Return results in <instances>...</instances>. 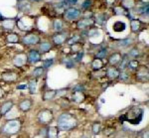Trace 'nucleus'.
Masks as SVG:
<instances>
[{"label":"nucleus","instance_id":"2f4dec72","mask_svg":"<svg viewBox=\"0 0 149 138\" xmlns=\"http://www.w3.org/2000/svg\"><path fill=\"white\" fill-rule=\"evenodd\" d=\"M65 65H66V67L67 68H73L74 67V63L72 60H70V59H67L66 61H65Z\"/></svg>","mask_w":149,"mask_h":138},{"label":"nucleus","instance_id":"0eeeda50","mask_svg":"<svg viewBox=\"0 0 149 138\" xmlns=\"http://www.w3.org/2000/svg\"><path fill=\"white\" fill-rule=\"evenodd\" d=\"M41 60L40 53L36 50H32L28 54V61L30 63H37Z\"/></svg>","mask_w":149,"mask_h":138},{"label":"nucleus","instance_id":"f03ea898","mask_svg":"<svg viewBox=\"0 0 149 138\" xmlns=\"http://www.w3.org/2000/svg\"><path fill=\"white\" fill-rule=\"evenodd\" d=\"M77 124H78V120L71 113L65 112L58 118V128L60 130H63V131H68V130L73 129L74 127L77 126Z\"/></svg>","mask_w":149,"mask_h":138},{"label":"nucleus","instance_id":"4468645a","mask_svg":"<svg viewBox=\"0 0 149 138\" xmlns=\"http://www.w3.org/2000/svg\"><path fill=\"white\" fill-rule=\"evenodd\" d=\"M107 75H109V77H111V79H115V77H117L119 76V72L116 69H114V68H110V69L107 70Z\"/></svg>","mask_w":149,"mask_h":138},{"label":"nucleus","instance_id":"aec40b11","mask_svg":"<svg viewBox=\"0 0 149 138\" xmlns=\"http://www.w3.org/2000/svg\"><path fill=\"white\" fill-rule=\"evenodd\" d=\"M24 62H25V57L24 56H18V57H16L14 59V64L16 66H21V65L24 64Z\"/></svg>","mask_w":149,"mask_h":138},{"label":"nucleus","instance_id":"20e7f679","mask_svg":"<svg viewBox=\"0 0 149 138\" xmlns=\"http://www.w3.org/2000/svg\"><path fill=\"white\" fill-rule=\"evenodd\" d=\"M53 112L49 109H43L42 111H40L39 113V120L44 124L51 122L53 119Z\"/></svg>","mask_w":149,"mask_h":138},{"label":"nucleus","instance_id":"c03bdc74","mask_svg":"<svg viewBox=\"0 0 149 138\" xmlns=\"http://www.w3.org/2000/svg\"><path fill=\"white\" fill-rule=\"evenodd\" d=\"M33 1H35V2H39V1H41V0H33Z\"/></svg>","mask_w":149,"mask_h":138},{"label":"nucleus","instance_id":"dca6fc26","mask_svg":"<svg viewBox=\"0 0 149 138\" xmlns=\"http://www.w3.org/2000/svg\"><path fill=\"white\" fill-rule=\"evenodd\" d=\"M50 49H51V44L48 42H44L40 45V50L42 51L43 53H47Z\"/></svg>","mask_w":149,"mask_h":138},{"label":"nucleus","instance_id":"6ab92c4d","mask_svg":"<svg viewBox=\"0 0 149 138\" xmlns=\"http://www.w3.org/2000/svg\"><path fill=\"white\" fill-rule=\"evenodd\" d=\"M2 77H3L4 81H14V79H16V75L13 74V72H10V74H3V76H2Z\"/></svg>","mask_w":149,"mask_h":138},{"label":"nucleus","instance_id":"5701e85b","mask_svg":"<svg viewBox=\"0 0 149 138\" xmlns=\"http://www.w3.org/2000/svg\"><path fill=\"white\" fill-rule=\"evenodd\" d=\"M54 29L56 31H61L62 30V28H63V23H62V21L61 20H56L54 22Z\"/></svg>","mask_w":149,"mask_h":138},{"label":"nucleus","instance_id":"7ed1b4c3","mask_svg":"<svg viewBox=\"0 0 149 138\" xmlns=\"http://www.w3.org/2000/svg\"><path fill=\"white\" fill-rule=\"evenodd\" d=\"M20 127H21V122L18 119L10 120V121H8L4 125L3 132L10 135L15 134V133H17L20 130Z\"/></svg>","mask_w":149,"mask_h":138},{"label":"nucleus","instance_id":"e433bc0d","mask_svg":"<svg viewBox=\"0 0 149 138\" xmlns=\"http://www.w3.org/2000/svg\"><path fill=\"white\" fill-rule=\"evenodd\" d=\"M129 42H130V41H129L128 39H127V40H122L121 42H120V45L121 46H126Z\"/></svg>","mask_w":149,"mask_h":138},{"label":"nucleus","instance_id":"a19ab883","mask_svg":"<svg viewBox=\"0 0 149 138\" xmlns=\"http://www.w3.org/2000/svg\"><path fill=\"white\" fill-rule=\"evenodd\" d=\"M2 95H3V91H2V89L0 88V98H2Z\"/></svg>","mask_w":149,"mask_h":138},{"label":"nucleus","instance_id":"49530a36","mask_svg":"<svg viewBox=\"0 0 149 138\" xmlns=\"http://www.w3.org/2000/svg\"><path fill=\"white\" fill-rule=\"evenodd\" d=\"M0 116H1V114H0Z\"/></svg>","mask_w":149,"mask_h":138},{"label":"nucleus","instance_id":"f8f14e48","mask_svg":"<svg viewBox=\"0 0 149 138\" xmlns=\"http://www.w3.org/2000/svg\"><path fill=\"white\" fill-rule=\"evenodd\" d=\"M84 100H85V95H84L81 91H74V94H73V100L74 101L80 103V102H81V101H84Z\"/></svg>","mask_w":149,"mask_h":138},{"label":"nucleus","instance_id":"4be33fe9","mask_svg":"<svg viewBox=\"0 0 149 138\" xmlns=\"http://www.w3.org/2000/svg\"><path fill=\"white\" fill-rule=\"evenodd\" d=\"M93 67L95 70H100L102 67V61L100 59H95L93 62Z\"/></svg>","mask_w":149,"mask_h":138},{"label":"nucleus","instance_id":"a18cd8bd","mask_svg":"<svg viewBox=\"0 0 149 138\" xmlns=\"http://www.w3.org/2000/svg\"><path fill=\"white\" fill-rule=\"evenodd\" d=\"M81 138H90V137H88V136H83V137H81Z\"/></svg>","mask_w":149,"mask_h":138},{"label":"nucleus","instance_id":"6e6552de","mask_svg":"<svg viewBox=\"0 0 149 138\" xmlns=\"http://www.w3.org/2000/svg\"><path fill=\"white\" fill-rule=\"evenodd\" d=\"M13 107V102L12 101H6L3 105H1V108H0V113L2 114H6L8 111L11 110V108Z\"/></svg>","mask_w":149,"mask_h":138},{"label":"nucleus","instance_id":"7c9ffc66","mask_svg":"<svg viewBox=\"0 0 149 138\" xmlns=\"http://www.w3.org/2000/svg\"><path fill=\"white\" fill-rule=\"evenodd\" d=\"M90 25V21L88 20H83L81 22H79V27H86V26Z\"/></svg>","mask_w":149,"mask_h":138},{"label":"nucleus","instance_id":"bb28decb","mask_svg":"<svg viewBox=\"0 0 149 138\" xmlns=\"http://www.w3.org/2000/svg\"><path fill=\"white\" fill-rule=\"evenodd\" d=\"M7 40H8L10 43H16L18 41V37H17V35H16V34H11V35L8 36Z\"/></svg>","mask_w":149,"mask_h":138},{"label":"nucleus","instance_id":"ea45409f","mask_svg":"<svg viewBox=\"0 0 149 138\" xmlns=\"http://www.w3.org/2000/svg\"><path fill=\"white\" fill-rule=\"evenodd\" d=\"M77 2V0H69V3L70 4H74Z\"/></svg>","mask_w":149,"mask_h":138},{"label":"nucleus","instance_id":"423d86ee","mask_svg":"<svg viewBox=\"0 0 149 138\" xmlns=\"http://www.w3.org/2000/svg\"><path fill=\"white\" fill-rule=\"evenodd\" d=\"M39 37L37 35H34V34H30V35H27L23 38V43L27 45H32V44H37L39 42Z\"/></svg>","mask_w":149,"mask_h":138},{"label":"nucleus","instance_id":"473e14b6","mask_svg":"<svg viewBox=\"0 0 149 138\" xmlns=\"http://www.w3.org/2000/svg\"><path fill=\"white\" fill-rule=\"evenodd\" d=\"M119 77H120V79H122V81H127L129 79V76L126 72H121V74H119Z\"/></svg>","mask_w":149,"mask_h":138},{"label":"nucleus","instance_id":"4c0bfd02","mask_svg":"<svg viewBox=\"0 0 149 138\" xmlns=\"http://www.w3.org/2000/svg\"><path fill=\"white\" fill-rule=\"evenodd\" d=\"M81 57H83V53L80 52V53H79V55H78V57H77V61H81Z\"/></svg>","mask_w":149,"mask_h":138},{"label":"nucleus","instance_id":"a878e982","mask_svg":"<svg viewBox=\"0 0 149 138\" xmlns=\"http://www.w3.org/2000/svg\"><path fill=\"white\" fill-rule=\"evenodd\" d=\"M107 49H102V50H100V52L97 53V59H103V58L107 56Z\"/></svg>","mask_w":149,"mask_h":138},{"label":"nucleus","instance_id":"f3484780","mask_svg":"<svg viewBox=\"0 0 149 138\" xmlns=\"http://www.w3.org/2000/svg\"><path fill=\"white\" fill-rule=\"evenodd\" d=\"M119 60H120V55L117 54V53H115V54H113L111 57H110L109 62L111 65H115L117 62H119Z\"/></svg>","mask_w":149,"mask_h":138},{"label":"nucleus","instance_id":"c9c22d12","mask_svg":"<svg viewBox=\"0 0 149 138\" xmlns=\"http://www.w3.org/2000/svg\"><path fill=\"white\" fill-rule=\"evenodd\" d=\"M139 54L138 53V51L137 50H135V49H133L131 51V53H130V55L131 56H133V57H137V55Z\"/></svg>","mask_w":149,"mask_h":138},{"label":"nucleus","instance_id":"412c9836","mask_svg":"<svg viewBox=\"0 0 149 138\" xmlns=\"http://www.w3.org/2000/svg\"><path fill=\"white\" fill-rule=\"evenodd\" d=\"M139 27H140V23L137 20H132L131 21V29L133 32H137L139 30Z\"/></svg>","mask_w":149,"mask_h":138},{"label":"nucleus","instance_id":"cd10ccee","mask_svg":"<svg viewBox=\"0 0 149 138\" xmlns=\"http://www.w3.org/2000/svg\"><path fill=\"white\" fill-rule=\"evenodd\" d=\"M53 59H48V60H45L44 62H43V67L44 68H50L53 65Z\"/></svg>","mask_w":149,"mask_h":138},{"label":"nucleus","instance_id":"f704fd0d","mask_svg":"<svg viewBox=\"0 0 149 138\" xmlns=\"http://www.w3.org/2000/svg\"><path fill=\"white\" fill-rule=\"evenodd\" d=\"M84 88L81 86V84H79V86H77L76 88H74V91H83Z\"/></svg>","mask_w":149,"mask_h":138},{"label":"nucleus","instance_id":"f257e3e1","mask_svg":"<svg viewBox=\"0 0 149 138\" xmlns=\"http://www.w3.org/2000/svg\"><path fill=\"white\" fill-rule=\"evenodd\" d=\"M143 113L144 111L142 108L137 107V106H133V107L129 108L123 115L120 116V120L129 122L131 124H138L142 120Z\"/></svg>","mask_w":149,"mask_h":138},{"label":"nucleus","instance_id":"2eb2a0df","mask_svg":"<svg viewBox=\"0 0 149 138\" xmlns=\"http://www.w3.org/2000/svg\"><path fill=\"white\" fill-rule=\"evenodd\" d=\"M57 94V91H48L44 94V100H49L55 98V95Z\"/></svg>","mask_w":149,"mask_h":138},{"label":"nucleus","instance_id":"a211bd4d","mask_svg":"<svg viewBox=\"0 0 149 138\" xmlns=\"http://www.w3.org/2000/svg\"><path fill=\"white\" fill-rule=\"evenodd\" d=\"M29 89H30L31 93H35L36 89H37V83H36V79H32L29 83Z\"/></svg>","mask_w":149,"mask_h":138},{"label":"nucleus","instance_id":"79ce46f5","mask_svg":"<svg viewBox=\"0 0 149 138\" xmlns=\"http://www.w3.org/2000/svg\"><path fill=\"white\" fill-rule=\"evenodd\" d=\"M148 134H149V132L146 131V133L144 134V138H148Z\"/></svg>","mask_w":149,"mask_h":138},{"label":"nucleus","instance_id":"1a4fd4ad","mask_svg":"<svg viewBox=\"0 0 149 138\" xmlns=\"http://www.w3.org/2000/svg\"><path fill=\"white\" fill-rule=\"evenodd\" d=\"M58 135H59V128L58 127L51 126L48 128V130H47L48 138H58Z\"/></svg>","mask_w":149,"mask_h":138},{"label":"nucleus","instance_id":"9d476101","mask_svg":"<svg viewBox=\"0 0 149 138\" xmlns=\"http://www.w3.org/2000/svg\"><path fill=\"white\" fill-rule=\"evenodd\" d=\"M32 106V101L30 100H25L23 101H21L20 105H19V108L22 111H28Z\"/></svg>","mask_w":149,"mask_h":138},{"label":"nucleus","instance_id":"72a5a7b5","mask_svg":"<svg viewBox=\"0 0 149 138\" xmlns=\"http://www.w3.org/2000/svg\"><path fill=\"white\" fill-rule=\"evenodd\" d=\"M91 5V0H86L85 2H84V4L83 5H81V7H83V8H88V6Z\"/></svg>","mask_w":149,"mask_h":138},{"label":"nucleus","instance_id":"39448f33","mask_svg":"<svg viewBox=\"0 0 149 138\" xmlns=\"http://www.w3.org/2000/svg\"><path fill=\"white\" fill-rule=\"evenodd\" d=\"M80 16V11L76 8H70L65 12V18L67 20H74Z\"/></svg>","mask_w":149,"mask_h":138},{"label":"nucleus","instance_id":"ddd939ff","mask_svg":"<svg viewBox=\"0 0 149 138\" xmlns=\"http://www.w3.org/2000/svg\"><path fill=\"white\" fill-rule=\"evenodd\" d=\"M53 40H54V42L56 43L57 45H61V44H63L65 42V40H66V36H65L64 34H57V35L54 36Z\"/></svg>","mask_w":149,"mask_h":138},{"label":"nucleus","instance_id":"393cba45","mask_svg":"<svg viewBox=\"0 0 149 138\" xmlns=\"http://www.w3.org/2000/svg\"><path fill=\"white\" fill-rule=\"evenodd\" d=\"M43 72H44V70H43V68H36V69L33 71V76L35 77H40L43 75Z\"/></svg>","mask_w":149,"mask_h":138},{"label":"nucleus","instance_id":"9b49d317","mask_svg":"<svg viewBox=\"0 0 149 138\" xmlns=\"http://www.w3.org/2000/svg\"><path fill=\"white\" fill-rule=\"evenodd\" d=\"M126 28V24L121 22V21H117V22H115L113 24V30L115 32H122V31H124Z\"/></svg>","mask_w":149,"mask_h":138},{"label":"nucleus","instance_id":"c756f323","mask_svg":"<svg viewBox=\"0 0 149 138\" xmlns=\"http://www.w3.org/2000/svg\"><path fill=\"white\" fill-rule=\"evenodd\" d=\"M127 64H128V60H127L126 57H124L123 59H122V62H121V64H120V69L121 70L125 69L126 66H127Z\"/></svg>","mask_w":149,"mask_h":138},{"label":"nucleus","instance_id":"58836bf2","mask_svg":"<svg viewBox=\"0 0 149 138\" xmlns=\"http://www.w3.org/2000/svg\"><path fill=\"white\" fill-rule=\"evenodd\" d=\"M26 88H27V86H26V84H21V86H17L18 89H26Z\"/></svg>","mask_w":149,"mask_h":138},{"label":"nucleus","instance_id":"c85d7f7f","mask_svg":"<svg viewBox=\"0 0 149 138\" xmlns=\"http://www.w3.org/2000/svg\"><path fill=\"white\" fill-rule=\"evenodd\" d=\"M100 130V125L98 124V123H95V124L93 125V132L95 133V134H98Z\"/></svg>","mask_w":149,"mask_h":138},{"label":"nucleus","instance_id":"b1692460","mask_svg":"<svg viewBox=\"0 0 149 138\" xmlns=\"http://www.w3.org/2000/svg\"><path fill=\"white\" fill-rule=\"evenodd\" d=\"M138 66H139V64L137 61H131L127 64V67H128L130 70H137Z\"/></svg>","mask_w":149,"mask_h":138},{"label":"nucleus","instance_id":"37998d69","mask_svg":"<svg viewBox=\"0 0 149 138\" xmlns=\"http://www.w3.org/2000/svg\"><path fill=\"white\" fill-rule=\"evenodd\" d=\"M4 20V17L1 15V14H0V21H3Z\"/></svg>","mask_w":149,"mask_h":138}]
</instances>
